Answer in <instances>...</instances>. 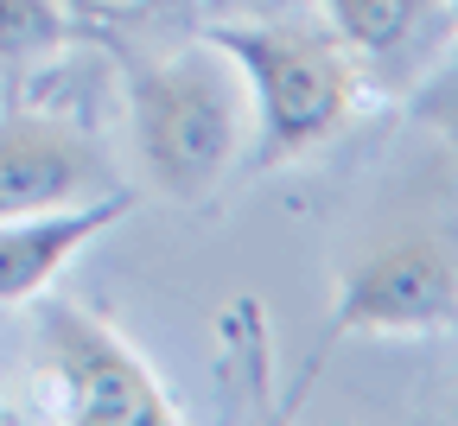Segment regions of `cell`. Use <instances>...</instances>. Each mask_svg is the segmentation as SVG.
I'll use <instances>...</instances> for the list:
<instances>
[{
	"mask_svg": "<svg viewBox=\"0 0 458 426\" xmlns=\"http://www.w3.org/2000/svg\"><path fill=\"white\" fill-rule=\"evenodd\" d=\"M122 83H128L134 153L147 178L172 204H204L242 153V128H249L242 71L229 64V51L210 32H198L185 45L128 57Z\"/></svg>",
	"mask_w": 458,
	"mask_h": 426,
	"instance_id": "1",
	"label": "cell"
},
{
	"mask_svg": "<svg viewBox=\"0 0 458 426\" xmlns=\"http://www.w3.org/2000/svg\"><path fill=\"white\" fill-rule=\"evenodd\" d=\"M229 64L242 71L249 108H255V159L286 166L312 147H325L357 108L363 64L337 32L261 20V26H204Z\"/></svg>",
	"mask_w": 458,
	"mask_h": 426,
	"instance_id": "2",
	"label": "cell"
},
{
	"mask_svg": "<svg viewBox=\"0 0 458 426\" xmlns=\"http://www.w3.org/2000/svg\"><path fill=\"white\" fill-rule=\"evenodd\" d=\"M38 362H45V395L57 420H77V426H172L179 420L165 388L147 376V362L71 299L38 306Z\"/></svg>",
	"mask_w": 458,
	"mask_h": 426,
	"instance_id": "3",
	"label": "cell"
},
{
	"mask_svg": "<svg viewBox=\"0 0 458 426\" xmlns=\"http://www.w3.org/2000/svg\"><path fill=\"white\" fill-rule=\"evenodd\" d=\"M458 325V255L439 235H401L344 274L331 337L351 331H445Z\"/></svg>",
	"mask_w": 458,
	"mask_h": 426,
	"instance_id": "4",
	"label": "cell"
},
{
	"mask_svg": "<svg viewBox=\"0 0 458 426\" xmlns=\"http://www.w3.org/2000/svg\"><path fill=\"white\" fill-rule=\"evenodd\" d=\"M114 192L89 134L57 115H7L0 121V217H38Z\"/></svg>",
	"mask_w": 458,
	"mask_h": 426,
	"instance_id": "5",
	"label": "cell"
},
{
	"mask_svg": "<svg viewBox=\"0 0 458 426\" xmlns=\"http://www.w3.org/2000/svg\"><path fill=\"white\" fill-rule=\"evenodd\" d=\"M134 210V192H102L89 204H64V210H38V217H0V306H26L38 299L57 268L71 255H83L102 229H114Z\"/></svg>",
	"mask_w": 458,
	"mask_h": 426,
	"instance_id": "6",
	"label": "cell"
},
{
	"mask_svg": "<svg viewBox=\"0 0 458 426\" xmlns=\"http://www.w3.org/2000/svg\"><path fill=\"white\" fill-rule=\"evenodd\" d=\"M57 7L77 26V38L102 45L114 64L204 32V0H57Z\"/></svg>",
	"mask_w": 458,
	"mask_h": 426,
	"instance_id": "7",
	"label": "cell"
},
{
	"mask_svg": "<svg viewBox=\"0 0 458 426\" xmlns=\"http://www.w3.org/2000/svg\"><path fill=\"white\" fill-rule=\"evenodd\" d=\"M331 32L357 51V64H394L445 20V0H325Z\"/></svg>",
	"mask_w": 458,
	"mask_h": 426,
	"instance_id": "8",
	"label": "cell"
},
{
	"mask_svg": "<svg viewBox=\"0 0 458 426\" xmlns=\"http://www.w3.org/2000/svg\"><path fill=\"white\" fill-rule=\"evenodd\" d=\"M71 38H77V26L64 20L57 0H0V71L13 83L45 71Z\"/></svg>",
	"mask_w": 458,
	"mask_h": 426,
	"instance_id": "9",
	"label": "cell"
},
{
	"mask_svg": "<svg viewBox=\"0 0 458 426\" xmlns=\"http://www.w3.org/2000/svg\"><path fill=\"white\" fill-rule=\"evenodd\" d=\"M210 7H242V0H204V13H210Z\"/></svg>",
	"mask_w": 458,
	"mask_h": 426,
	"instance_id": "10",
	"label": "cell"
},
{
	"mask_svg": "<svg viewBox=\"0 0 458 426\" xmlns=\"http://www.w3.org/2000/svg\"><path fill=\"white\" fill-rule=\"evenodd\" d=\"M445 20H452V26H458V0H445Z\"/></svg>",
	"mask_w": 458,
	"mask_h": 426,
	"instance_id": "11",
	"label": "cell"
}]
</instances>
